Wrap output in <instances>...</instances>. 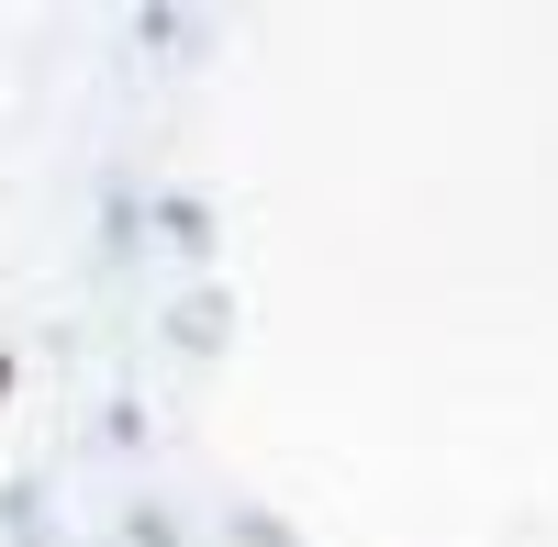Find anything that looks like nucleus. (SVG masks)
<instances>
[{"mask_svg": "<svg viewBox=\"0 0 558 547\" xmlns=\"http://www.w3.org/2000/svg\"><path fill=\"white\" fill-rule=\"evenodd\" d=\"M146 223H157V246L179 257V280H213V202L157 191V202H146Z\"/></svg>", "mask_w": 558, "mask_h": 547, "instance_id": "f257e3e1", "label": "nucleus"}, {"mask_svg": "<svg viewBox=\"0 0 558 547\" xmlns=\"http://www.w3.org/2000/svg\"><path fill=\"white\" fill-rule=\"evenodd\" d=\"M223 336H235V302H223V280H191L168 302V347L179 357H223Z\"/></svg>", "mask_w": 558, "mask_h": 547, "instance_id": "f03ea898", "label": "nucleus"}, {"mask_svg": "<svg viewBox=\"0 0 558 547\" xmlns=\"http://www.w3.org/2000/svg\"><path fill=\"white\" fill-rule=\"evenodd\" d=\"M134 235H146V202H134V179H112V191H101V257L134 268Z\"/></svg>", "mask_w": 558, "mask_h": 547, "instance_id": "7ed1b4c3", "label": "nucleus"}, {"mask_svg": "<svg viewBox=\"0 0 558 547\" xmlns=\"http://www.w3.org/2000/svg\"><path fill=\"white\" fill-rule=\"evenodd\" d=\"M0 525H12V547H45V491L12 481V491H0Z\"/></svg>", "mask_w": 558, "mask_h": 547, "instance_id": "20e7f679", "label": "nucleus"}, {"mask_svg": "<svg viewBox=\"0 0 558 547\" xmlns=\"http://www.w3.org/2000/svg\"><path fill=\"white\" fill-rule=\"evenodd\" d=\"M123 547H191V525H179L168 503H134L123 514Z\"/></svg>", "mask_w": 558, "mask_h": 547, "instance_id": "39448f33", "label": "nucleus"}, {"mask_svg": "<svg viewBox=\"0 0 558 547\" xmlns=\"http://www.w3.org/2000/svg\"><path fill=\"white\" fill-rule=\"evenodd\" d=\"M223 536H235V547H291V525H279V514H257V503H235V514H223Z\"/></svg>", "mask_w": 558, "mask_h": 547, "instance_id": "423d86ee", "label": "nucleus"}]
</instances>
